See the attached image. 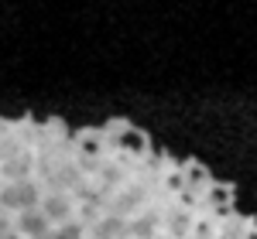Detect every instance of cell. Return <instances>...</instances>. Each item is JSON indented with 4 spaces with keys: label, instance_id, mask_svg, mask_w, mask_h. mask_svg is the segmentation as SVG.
I'll use <instances>...</instances> for the list:
<instances>
[{
    "label": "cell",
    "instance_id": "obj_1",
    "mask_svg": "<svg viewBox=\"0 0 257 239\" xmlns=\"http://www.w3.org/2000/svg\"><path fill=\"white\" fill-rule=\"evenodd\" d=\"M41 195H45V188H41L35 178H7V181H0V216L31 212V208H38Z\"/></svg>",
    "mask_w": 257,
    "mask_h": 239
},
{
    "label": "cell",
    "instance_id": "obj_2",
    "mask_svg": "<svg viewBox=\"0 0 257 239\" xmlns=\"http://www.w3.org/2000/svg\"><path fill=\"white\" fill-rule=\"evenodd\" d=\"M38 212L48 219V226H62V222L79 219V205H76L69 188H48L38 202Z\"/></svg>",
    "mask_w": 257,
    "mask_h": 239
},
{
    "label": "cell",
    "instance_id": "obj_3",
    "mask_svg": "<svg viewBox=\"0 0 257 239\" xmlns=\"http://www.w3.org/2000/svg\"><path fill=\"white\" fill-rule=\"evenodd\" d=\"M11 229H14V236H18V239H48V232H52L48 219L41 216L38 208L21 212V216H11Z\"/></svg>",
    "mask_w": 257,
    "mask_h": 239
},
{
    "label": "cell",
    "instance_id": "obj_4",
    "mask_svg": "<svg viewBox=\"0 0 257 239\" xmlns=\"http://www.w3.org/2000/svg\"><path fill=\"white\" fill-rule=\"evenodd\" d=\"M48 239H89V229L82 219H72V222H62V226H52Z\"/></svg>",
    "mask_w": 257,
    "mask_h": 239
}]
</instances>
